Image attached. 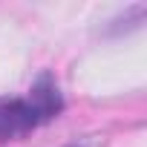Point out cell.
Masks as SVG:
<instances>
[{
	"label": "cell",
	"instance_id": "7a4b0ae2",
	"mask_svg": "<svg viewBox=\"0 0 147 147\" xmlns=\"http://www.w3.org/2000/svg\"><path fill=\"white\" fill-rule=\"evenodd\" d=\"M29 107L35 110V115L40 121H49L61 113V92H58V84L49 75H40L35 81L32 95H29Z\"/></svg>",
	"mask_w": 147,
	"mask_h": 147
},
{
	"label": "cell",
	"instance_id": "6da1fadb",
	"mask_svg": "<svg viewBox=\"0 0 147 147\" xmlns=\"http://www.w3.org/2000/svg\"><path fill=\"white\" fill-rule=\"evenodd\" d=\"M40 124L29 101H3L0 104V141H15L32 133Z\"/></svg>",
	"mask_w": 147,
	"mask_h": 147
}]
</instances>
